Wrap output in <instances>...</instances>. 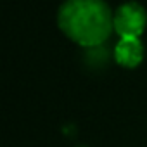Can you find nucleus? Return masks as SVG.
Listing matches in <instances>:
<instances>
[{"label": "nucleus", "mask_w": 147, "mask_h": 147, "mask_svg": "<svg viewBox=\"0 0 147 147\" xmlns=\"http://www.w3.org/2000/svg\"><path fill=\"white\" fill-rule=\"evenodd\" d=\"M57 24L76 43L99 47L114 30V12L106 0H64L57 12Z\"/></svg>", "instance_id": "f257e3e1"}, {"label": "nucleus", "mask_w": 147, "mask_h": 147, "mask_svg": "<svg viewBox=\"0 0 147 147\" xmlns=\"http://www.w3.org/2000/svg\"><path fill=\"white\" fill-rule=\"evenodd\" d=\"M147 24V12L138 2L121 4L114 11V31L121 38H138Z\"/></svg>", "instance_id": "f03ea898"}, {"label": "nucleus", "mask_w": 147, "mask_h": 147, "mask_svg": "<svg viewBox=\"0 0 147 147\" xmlns=\"http://www.w3.org/2000/svg\"><path fill=\"white\" fill-rule=\"evenodd\" d=\"M114 59L125 67L138 66L144 59V45L140 38H121L114 47Z\"/></svg>", "instance_id": "7ed1b4c3"}]
</instances>
